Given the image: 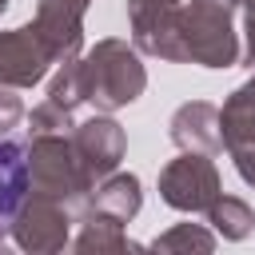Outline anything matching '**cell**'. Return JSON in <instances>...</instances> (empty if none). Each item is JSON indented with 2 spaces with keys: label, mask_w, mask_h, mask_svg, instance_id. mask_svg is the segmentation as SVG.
I'll use <instances>...</instances> for the list:
<instances>
[{
  "label": "cell",
  "mask_w": 255,
  "mask_h": 255,
  "mask_svg": "<svg viewBox=\"0 0 255 255\" xmlns=\"http://www.w3.org/2000/svg\"><path fill=\"white\" fill-rule=\"evenodd\" d=\"M128 24L135 52L199 68L239 64L231 0H128Z\"/></svg>",
  "instance_id": "6da1fadb"
},
{
  "label": "cell",
  "mask_w": 255,
  "mask_h": 255,
  "mask_svg": "<svg viewBox=\"0 0 255 255\" xmlns=\"http://www.w3.org/2000/svg\"><path fill=\"white\" fill-rule=\"evenodd\" d=\"M76 60H80V76H84V100L96 104V112H120V108L135 104L147 88L139 52L128 40H100L96 48H88Z\"/></svg>",
  "instance_id": "7a4b0ae2"
},
{
  "label": "cell",
  "mask_w": 255,
  "mask_h": 255,
  "mask_svg": "<svg viewBox=\"0 0 255 255\" xmlns=\"http://www.w3.org/2000/svg\"><path fill=\"white\" fill-rule=\"evenodd\" d=\"M92 175L84 171L72 139L64 131H36L28 143V191L52 195L68 207H84L92 195Z\"/></svg>",
  "instance_id": "3957f363"
},
{
  "label": "cell",
  "mask_w": 255,
  "mask_h": 255,
  "mask_svg": "<svg viewBox=\"0 0 255 255\" xmlns=\"http://www.w3.org/2000/svg\"><path fill=\"white\" fill-rule=\"evenodd\" d=\"M72 227H76V207L52 195L28 191L20 211L12 215V243L32 255H52L72 243Z\"/></svg>",
  "instance_id": "277c9868"
},
{
  "label": "cell",
  "mask_w": 255,
  "mask_h": 255,
  "mask_svg": "<svg viewBox=\"0 0 255 255\" xmlns=\"http://www.w3.org/2000/svg\"><path fill=\"white\" fill-rule=\"evenodd\" d=\"M219 167L203 151H179L163 171H159V199L171 211L183 215H203L215 195H219Z\"/></svg>",
  "instance_id": "5b68a950"
},
{
  "label": "cell",
  "mask_w": 255,
  "mask_h": 255,
  "mask_svg": "<svg viewBox=\"0 0 255 255\" xmlns=\"http://www.w3.org/2000/svg\"><path fill=\"white\" fill-rule=\"evenodd\" d=\"M219 135H223V151L231 155L239 179L255 187V76L239 84L219 108Z\"/></svg>",
  "instance_id": "8992f818"
},
{
  "label": "cell",
  "mask_w": 255,
  "mask_h": 255,
  "mask_svg": "<svg viewBox=\"0 0 255 255\" xmlns=\"http://www.w3.org/2000/svg\"><path fill=\"white\" fill-rule=\"evenodd\" d=\"M56 64L52 48L36 32V24H20L12 32H0V84L4 88H36L48 68Z\"/></svg>",
  "instance_id": "52a82bcc"
},
{
  "label": "cell",
  "mask_w": 255,
  "mask_h": 255,
  "mask_svg": "<svg viewBox=\"0 0 255 255\" xmlns=\"http://www.w3.org/2000/svg\"><path fill=\"white\" fill-rule=\"evenodd\" d=\"M68 139H72L84 171L92 175V183H100L104 175H112V171L120 167L124 151H128V135H124V128L112 120V112H96L92 120L72 124V135H68Z\"/></svg>",
  "instance_id": "ba28073f"
},
{
  "label": "cell",
  "mask_w": 255,
  "mask_h": 255,
  "mask_svg": "<svg viewBox=\"0 0 255 255\" xmlns=\"http://www.w3.org/2000/svg\"><path fill=\"white\" fill-rule=\"evenodd\" d=\"M92 0H40L36 8V32L44 36V44L52 48L56 64L76 60L84 48V12Z\"/></svg>",
  "instance_id": "9c48e42d"
},
{
  "label": "cell",
  "mask_w": 255,
  "mask_h": 255,
  "mask_svg": "<svg viewBox=\"0 0 255 255\" xmlns=\"http://www.w3.org/2000/svg\"><path fill=\"white\" fill-rule=\"evenodd\" d=\"M167 135L179 151H203V155H219L223 151V135H219V108L207 100H187L171 112L167 120Z\"/></svg>",
  "instance_id": "30bf717a"
},
{
  "label": "cell",
  "mask_w": 255,
  "mask_h": 255,
  "mask_svg": "<svg viewBox=\"0 0 255 255\" xmlns=\"http://www.w3.org/2000/svg\"><path fill=\"white\" fill-rule=\"evenodd\" d=\"M28 195V143L0 135V247L12 239V215Z\"/></svg>",
  "instance_id": "8fae6325"
},
{
  "label": "cell",
  "mask_w": 255,
  "mask_h": 255,
  "mask_svg": "<svg viewBox=\"0 0 255 255\" xmlns=\"http://www.w3.org/2000/svg\"><path fill=\"white\" fill-rule=\"evenodd\" d=\"M68 247H76V251H84V255H92V251H96V255H108V251H131V247H139V243L128 239V231H124L120 219H112V215L96 211L92 203H84V207L76 211V235H72Z\"/></svg>",
  "instance_id": "7c38bea8"
},
{
  "label": "cell",
  "mask_w": 255,
  "mask_h": 255,
  "mask_svg": "<svg viewBox=\"0 0 255 255\" xmlns=\"http://www.w3.org/2000/svg\"><path fill=\"white\" fill-rule=\"evenodd\" d=\"M88 203H92L96 211L120 219V223H131V219L139 215V207H143V183H139V175L116 167L112 175H104V179L92 187Z\"/></svg>",
  "instance_id": "4fadbf2b"
},
{
  "label": "cell",
  "mask_w": 255,
  "mask_h": 255,
  "mask_svg": "<svg viewBox=\"0 0 255 255\" xmlns=\"http://www.w3.org/2000/svg\"><path fill=\"white\" fill-rule=\"evenodd\" d=\"M207 215V223H211V231L215 235H223V239H231V243H239V239H247L251 231H255V211L239 199V195H215V203L203 211Z\"/></svg>",
  "instance_id": "5bb4252c"
},
{
  "label": "cell",
  "mask_w": 255,
  "mask_h": 255,
  "mask_svg": "<svg viewBox=\"0 0 255 255\" xmlns=\"http://www.w3.org/2000/svg\"><path fill=\"white\" fill-rule=\"evenodd\" d=\"M147 247L151 251H203L207 255V251H215V231L203 223H175L163 235H155Z\"/></svg>",
  "instance_id": "9a60e30c"
},
{
  "label": "cell",
  "mask_w": 255,
  "mask_h": 255,
  "mask_svg": "<svg viewBox=\"0 0 255 255\" xmlns=\"http://www.w3.org/2000/svg\"><path fill=\"white\" fill-rule=\"evenodd\" d=\"M48 104H56L60 112H68V116H76V108L80 104H88L84 100V76H80V60H64L60 64V72L52 76V84H48V96H44Z\"/></svg>",
  "instance_id": "2e32d148"
},
{
  "label": "cell",
  "mask_w": 255,
  "mask_h": 255,
  "mask_svg": "<svg viewBox=\"0 0 255 255\" xmlns=\"http://www.w3.org/2000/svg\"><path fill=\"white\" fill-rule=\"evenodd\" d=\"M28 128H32V135H36V131H64V128H72V116L60 112L56 104L40 100V104L28 112Z\"/></svg>",
  "instance_id": "e0dca14e"
},
{
  "label": "cell",
  "mask_w": 255,
  "mask_h": 255,
  "mask_svg": "<svg viewBox=\"0 0 255 255\" xmlns=\"http://www.w3.org/2000/svg\"><path fill=\"white\" fill-rule=\"evenodd\" d=\"M20 120H24V100L16 96V88L0 84V135H8Z\"/></svg>",
  "instance_id": "ac0fdd59"
},
{
  "label": "cell",
  "mask_w": 255,
  "mask_h": 255,
  "mask_svg": "<svg viewBox=\"0 0 255 255\" xmlns=\"http://www.w3.org/2000/svg\"><path fill=\"white\" fill-rule=\"evenodd\" d=\"M243 32H247V60L255 64V0H243Z\"/></svg>",
  "instance_id": "d6986e66"
},
{
  "label": "cell",
  "mask_w": 255,
  "mask_h": 255,
  "mask_svg": "<svg viewBox=\"0 0 255 255\" xmlns=\"http://www.w3.org/2000/svg\"><path fill=\"white\" fill-rule=\"evenodd\" d=\"M4 8H8V0H0V12H4Z\"/></svg>",
  "instance_id": "ffe728a7"
},
{
  "label": "cell",
  "mask_w": 255,
  "mask_h": 255,
  "mask_svg": "<svg viewBox=\"0 0 255 255\" xmlns=\"http://www.w3.org/2000/svg\"><path fill=\"white\" fill-rule=\"evenodd\" d=\"M231 4H235V8H239V4H243V0H231Z\"/></svg>",
  "instance_id": "44dd1931"
},
{
  "label": "cell",
  "mask_w": 255,
  "mask_h": 255,
  "mask_svg": "<svg viewBox=\"0 0 255 255\" xmlns=\"http://www.w3.org/2000/svg\"><path fill=\"white\" fill-rule=\"evenodd\" d=\"M171 4H179V0H171Z\"/></svg>",
  "instance_id": "7402d4cb"
}]
</instances>
